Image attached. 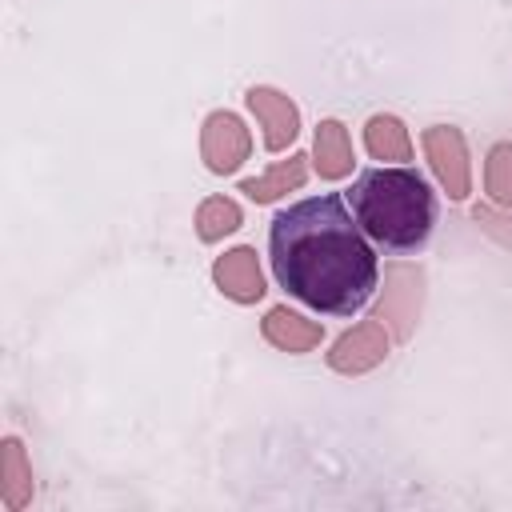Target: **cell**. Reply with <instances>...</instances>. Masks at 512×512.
<instances>
[{
  "label": "cell",
  "instance_id": "52a82bcc",
  "mask_svg": "<svg viewBox=\"0 0 512 512\" xmlns=\"http://www.w3.org/2000/svg\"><path fill=\"white\" fill-rule=\"evenodd\" d=\"M248 108H252V116L260 120V128H264V148L268 152H284L292 140H296V132H300V112H296V104L284 96V92H276V88H248Z\"/></svg>",
  "mask_w": 512,
  "mask_h": 512
},
{
  "label": "cell",
  "instance_id": "30bf717a",
  "mask_svg": "<svg viewBox=\"0 0 512 512\" xmlns=\"http://www.w3.org/2000/svg\"><path fill=\"white\" fill-rule=\"evenodd\" d=\"M312 164L324 180H344L352 172V144L340 120H320L312 140Z\"/></svg>",
  "mask_w": 512,
  "mask_h": 512
},
{
  "label": "cell",
  "instance_id": "6da1fadb",
  "mask_svg": "<svg viewBox=\"0 0 512 512\" xmlns=\"http://www.w3.org/2000/svg\"><path fill=\"white\" fill-rule=\"evenodd\" d=\"M268 252L276 280L316 312L348 316L376 288V252L340 196H312L276 212Z\"/></svg>",
  "mask_w": 512,
  "mask_h": 512
},
{
  "label": "cell",
  "instance_id": "4fadbf2b",
  "mask_svg": "<svg viewBox=\"0 0 512 512\" xmlns=\"http://www.w3.org/2000/svg\"><path fill=\"white\" fill-rule=\"evenodd\" d=\"M364 144H368V152H372L376 160H384V164H396V160H408V156H412L408 128H404L396 116H384V112L364 124Z\"/></svg>",
  "mask_w": 512,
  "mask_h": 512
},
{
  "label": "cell",
  "instance_id": "8fae6325",
  "mask_svg": "<svg viewBox=\"0 0 512 512\" xmlns=\"http://www.w3.org/2000/svg\"><path fill=\"white\" fill-rule=\"evenodd\" d=\"M304 176H308V156H304V152H292L288 160H280V164L268 168L264 176L244 180L240 192H244L248 200H256V204H272V200H280L288 188H300Z\"/></svg>",
  "mask_w": 512,
  "mask_h": 512
},
{
  "label": "cell",
  "instance_id": "9a60e30c",
  "mask_svg": "<svg viewBox=\"0 0 512 512\" xmlns=\"http://www.w3.org/2000/svg\"><path fill=\"white\" fill-rule=\"evenodd\" d=\"M484 184H488V196H492L500 208H512V144H496V148L488 152Z\"/></svg>",
  "mask_w": 512,
  "mask_h": 512
},
{
  "label": "cell",
  "instance_id": "5bb4252c",
  "mask_svg": "<svg viewBox=\"0 0 512 512\" xmlns=\"http://www.w3.org/2000/svg\"><path fill=\"white\" fill-rule=\"evenodd\" d=\"M240 228V208H236V200H228V196H208L200 208H196V232H200V240H220V236H228V232H236Z\"/></svg>",
  "mask_w": 512,
  "mask_h": 512
},
{
  "label": "cell",
  "instance_id": "9c48e42d",
  "mask_svg": "<svg viewBox=\"0 0 512 512\" xmlns=\"http://www.w3.org/2000/svg\"><path fill=\"white\" fill-rule=\"evenodd\" d=\"M260 332H264V340H268L272 348H280V352H308V348H316V344L324 340V328H320L316 320H304V316L292 312V308H272V312L264 316Z\"/></svg>",
  "mask_w": 512,
  "mask_h": 512
},
{
  "label": "cell",
  "instance_id": "ba28073f",
  "mask_svg": "<svg viewBox=\"0 0 512 512\" xmlns=\"http://www.w3.org/2000/svg\"><path fill=\"white\" fill-rule=\"evenodd\" d=\"M212 280L236 304H256L264 296V276H260V264H256V252L252 248H232V252L216 256Z\"/></svg>",
  "mask_w": 512,
  "mask_h": 512
},
{
  "label": "cell",
  "instance_id": "3957f363",
  "mask_svg": "<svg viewBox=\"0 0 512 512\" xmlns=\"http://www.w3.org/2000/svg\"><path fill=\"white\" fill-rule=\"evenodd\" d=\"M252 152V136L244 128V120L236 112H212L200 128V156L208 164V172L228 176L236 172Z\"/></svg>",
  "mask_w": 512,
  "mask_h": 512
},
{
  "label": "cell",
  "instance_id": "7a4b0ae2",
  "mask_svg": "<svg viewBox=\"0 0 512 512\" xmlns=\"http://www.w3.org/2000/svg\"><path fill=\"white\" fill-rule=\"evenodd\" d=\"M352 216L364 236L384 248H416L428 240L436 204L420 172L376 168L364 172L352 188Z\"/></svg>",
  "mask_w": 512,
  "mask_h": 512
},
{
  "label": "cell",
  "instance_id": "5b68a950",
  "mask_svg": "<svg viewBox=\"0 0 512 512\" xmlns=\"http://www.w3.org/2000/svg\"><path fill=\"white\" fill-rule=\"evenodd\" d=\"M424 156L440 180V188L452 196V200H464L468 196V148H464V136L448 124H432L424 128Z\"/></svg>",
  "mask_w": 512,
  "mask_h": 512
},
{
  "label": "cell",
  "instance_id": "7c38bea8",
  "mask_svg": "<svg viewBox=\"0 0 512 512\" xmlns=\"http://www.w3.org/2000/svg\"><path fill=\"white\" fill-rule=\"evenodd\" d=\"M0 496H4V508H24L32 500V468L24 460V448L20 440H4L0 448Z\"/></svg>",
  "mask_w": 512,
  "mask_h": 512
},
{
  "label": "cell",
  "instance_id": "8992f818",
  "mask_svg": "<svg viewBox=\"0 0 512 512\" xmlns=\"http://www.w3.org/2000/svg\"><path fill=\"white\" fill-rule=\"evenodd\" d=\"M384 356H388V328H384V320L372 316V320L348 328V332L332 344L328 364H332L336 372H344V376H360V372L376 368Z\"/></svg>",
  "mask_w": 512,
  "mask_h": 512
},
{
  "label": "cell",
  "instance_id": "277c9868",
  "mask_svg": "<svg viewBox=\"0 0 512 512\" xmlns=\"http://www.w3.org/2000/svg\"><path fill=\"white\" fill-rule=\"evenodd\" d=\"M420 300H424V272L408 264H392L384 272V300L376 308V320H384V328H392L396 340H408Z\"/></svg>",
  "mask_w": 512,
  "mask_h": 512
}]
</instances>
